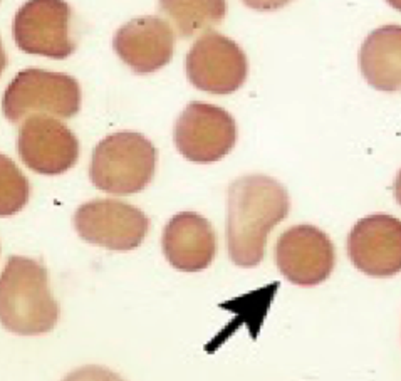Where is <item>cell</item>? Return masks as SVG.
Masks as SVG:
<instances>
[{
    "instance_id": "1",
    "label": "cell",
    "mask_w": 401,
    "mask_h": 381,
    "mask_svg": "<svg viewBox=\"0 0 401 381\" xmlns=\"http://www.w3.org/2000/svg\"><path fill=\"white\" fill-rule=\"evenodd\" d=\"M290 210L284 185L267 175H246L229 188L227 247L239 268H255L264 261L265 242Z\"/></svg>"
},
{
    "instance_id": "2",
    "label": "cell",
    "mask_w": 401,
    "mask_h": 381,
    "mask_svg": "<svg viewBox=\"0 0 401 381\" xmlns=\"http://www.w3.org/2000/svg\"><path fill=\"white\" fill-rule=\"evenodd\" d=\"M57 321L48 270L39 261L12 256L0 274V324L20 336H37L52 331Z\"/></svg>"
},
{
    "instance_id": "3",
    "label": "cell",
    "mask_w": 401,
    "mask_h": 381,
    "mask_svg": "<svg viewBox=\"0 0 401 381\" xmlns=\"http://www.w3.org/2000/svg\"><path fill=\"white\" fill-rule=\"evenodd\" d=\"M155 167L153 143L134 131H120L94 148L90 179L96 188L123 197L146 188L153 180Z\"/></svg>"
},
{
    "instance_id": "4",
    "label": "cell",
    "mask_w": 401,
    "mask_h": 381,
    "mask_svg": "<svg viewBox=\"0 0 401 381\" xmlns=\"http://www.w3.org/2000/svg\"><path fill=\"white\" fill-rule=\"evenodd\" d=\"M81 109V88L73 76L44 69H24L12 79L2 97V111L19 125L37 114L73 118Z\"/></svg>"
},
{
    "instance_id": "5",
    "label": "cell",
    "mask_w": 401,
    "mask_h": 381,
    "mask_svg": "<svg viewBox=\"0 0 401 381\" xmlns=\"http://www.w3.org/2000/svg\"><path fill=\"white\" fill-rule=\"evenodd\" d=\"M74 227L86 242L109 251H134L150 230V220L136 207L113 198H98L79 207Z\"/></svg>"
},
{
    "instance_id": "6",
    "label": "cell",
    "mask_w": 401,
    "mask_h": 381,
    "mask_svg": "<svg viewBox=\"0 0 401 381\" xmlns=\"http://www.w3.org/2000/svg\"><path fill=\"white\" fill-rule=\"evenodd\" d=\"M237 141V126L220 106L190 103L175 125V145L193 163H215L232 151Z\"/></svg>"
},
{
    "instance_id": "7",
    "label": "cell",
    "mask_w": 401,
    "mask_h": 381,
    "mask_svg": "<svg viewBox=\"0 0 401 381\" xmlns=\"http://www.w3.org/2000/svg\"><path fill=\"white\" fill-rule=\"evenodd\" d=\"M187 76L197 90L232 95L246 83L247 56L242 48L218 32H205L190 49Z\"/></svg>"
},
{
    "instance_id": "8",
    "label": "cell",
    "mask_w": 401,
    "mask_h": 381,
    "mask_svg": "<svg viewBox=\"0 0 401 381\" xmlns=\"http://www.w3.org/2000/svg\"><path fill=\"white\" fill-rule=\"evenodd\" d=\"M69 20L71 7L64 0H27L17 11L12 25L15 44L34 56L69 57L76 49Z\"/></svg>"
},
{
    "instance_id": "9",
    "label": "cell",
    "mask_w": 401,
    "mask_h": 381,
    "mask_svg": "<svg viewBox=\"0 0 401 381\" xmlns=\"http://www.w3.org/2000/svg\"><path fill=\"white\" fill-rule=\"evenodd\" d=\"M276 262L289 282L314 287L326 281L335 270V245L318 227L294 226L279 237Z\"/></svg>"
},
{
    "instance_id": "10",
    "label": "cell",
    "mask_w": 401,
    "mask_h": 381,
    "mask_svg": "<svg viewBox=\"0 0 401 381\" xmlns=\"http://www.w3.org/2000/svg\"><path fill=\"white\" fill-rule=\"evenodd\" d=\"M17 153L25 167L36 173L61 175L78 163L79 141L57 118L37 114L20 126Z\"/></svg>"
},
{
    "instance_id": "11",
    "label": "cell",
    "mask_w": 401,
    "mask_h": 381,
    "mask_svg": "<svg viewBox=\"0 0 401 381\" xmlns=\"http://www.w3.org/2000/svg\"><path fill=\"white\" fill-rule=\"evenodd\" d=\"M348 254L354 268L371 277L401 272V220L386 214L370 215L353 227Z\"/></svg>"
},
{
    "instance_id": "12",
    "label": "cell",
    "mask_w": 401,
    "mask_h": 381,
    "mask_svg": "<svg viewBox=\"0 0 401 381\" xmlns=\"http://www.w3.org/2000/svg\"><path fill=\"white\" fill-rule=\"evenodd\" d=\"M113 48L134 74H151L171 61L175 32L160 17H136L118 29Z\"/></svg>"
},
{
    "instance_id": "13",
    "label": "cell",
    "mask_w": 401,
    "mask_h": 381,
    "mask_svg": "<svg viewBox=\"0 0 401 381\" xmlns=\"http://www.w3.org/2000/svg\"><path fill=\"white\" fill-rule=\"evenodd\" d=\"M163 254L181 272H200L217 254V235L212 223L195 212L176 214L163 230Z\"/></svg>"
},
{
    "instance_id": "14",
    "label": "cell",
    "mask_w": 401,
    "mask_h": 381,
    "mask_svg": "<svg viewBox=\"0 0 401 381\" xmlns=\"http://www.w3.org/2000/svg\"><path fill=\"white\" fill-rule=\"evenodd\" d=\"M360 69L374 90L401 91V25H383L366 37L360 49Z\"/></svg>"
},
{
    "instance_id": "15",
    "label": "cell",
    "mask_w": 401,
    "mask_h": 381,
    "mask_svg": "<svg viewBox=\"0 0 401 381\" xmlns=\"http://www.w3.org/2000/svg\"><path fill=\"white\" fill-rule=\"evenodd\" d=\"M160 11L183 39L209 31L225 19L227 0H160Z\"/></svg>"
},
{
    "instance_id": "16",
    "label": "cell",
    "mask_w": 401,
    "mask_h": 381,
    "mask_svg": "<svg viewBox=\"0 0 401 381\" xmlns=\"http://www.w3.org/2000/svg\"><path fill=\"white\" fill-rule=\"evenodd\" d=\"M31 197V185L19 167L0 153V217L19 214Z\"/></svg>"
},
{
    "instance_id": "17",
    "label": "cell",
    "mask_w": 401,
    "mask_h": 381,
    "mask_svg": "<svg viewBox=\"0 0 401 381\" xmlns=\"http://www.w3.org/2000/svg\"><path fill=\"white\" fill-rule=\"evenodd\" d=\"M62 381H125L121 376L113 373L111 370L103 366H84L73 371Z\"/></svg>"
},
{
    "instance_id": "18",
    "label": "cell",
    "mask_w": 401,
    "mask_h": 381,
    "mask_svg": "<svg viewBox=\"0 0 401 381\" xmlns=\"http://www.w3.org/2000/svg\"><path fill=\"white\" fill-rule=\"evenodd\" d=\"M247 7L255 11H277V8L287 6L293 0H242Z\"/></svg>"
},
{
    "instance_id": "19",
    "label": "cell",
    "mask_w": 401,
    "mask_h": 381,
    "mask_svg": "<svg viewBox=\"0 0 401 381\" xmlns=\"http://www.w3.org/2000/svg\"><path fill=\"white\" fill-rule=\"evenodd\" d=\"M395 197H396V202L401 205V170L398 172V175H396V180H395Z\"/></svg>"
},
{
    "instance_id": "20",
    "label": "cell",
    "mask_w": 401,
    "mask_h": 381,
    "mask_svg": "<svg viewBox=\"0 0 401 381\" xmlns=\"http://www.w3.org/2000/svg\"><path fill=\"white\" fill-rule=\"evenodd\" d=\"M6 67H7V54H6V50H3L2 39H0V76H2Z\"/></svg>"
},
{
    "instance_id": "21",
    "label": "cell",
    "mask_w": 401,
    "mask_h": 381,
    "mask_svg": "<svg viewBox=\"0 0 401 381\" xmlns=\"http://www.w3.org/2000/svg\"><path fill=\"white\" fill-rule=\"evenodd\" d=\"M386 2L393 8H396V11L401 12V0H386Z\"/></svg>"
}]
</instances>
